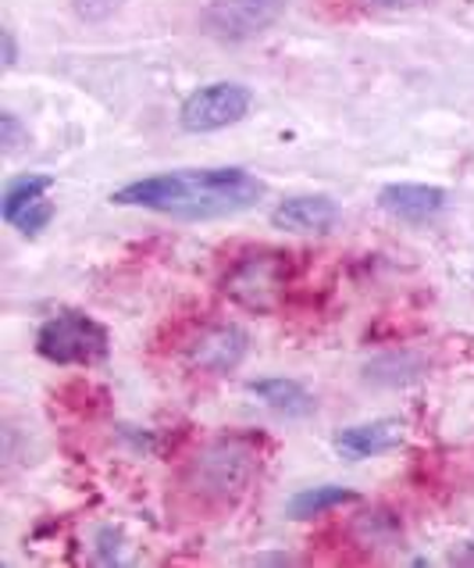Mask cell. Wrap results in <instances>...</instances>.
<instances>
[{
  "mask_svg": "<svg viewBox=\"0 0 474 568\" xmlns=\"http://www.w3.org/2000/svg\"><path fill=\"white\" fill-rule=\"evenodd\" d=\"M340 222V204L332 197H289L271 212V226L282 233H328Z\"/></svg>",
  "mask_w": 474,
  "mask_h": 568,
  "instance_id": "obj_7",
  "label": "cell"
},
{
  "mask_svg": "<svg viewBox=\"0 0 474 568\" xmlns=\"http://www.w3.org/2000/svg\"><path fill=\"white\" fill-rule=\"evenodd\" d=\"M346 501H357L354 490L346 486H317V490H300L293 501H289V515L293 518H314L321 512H332Z\"/></svg>",
  "mask_w": 474,
  "mask_h": 568,
  "instance_id": "obj_13",
  "label": "cell"
},
{
  "mask_svg": "<svg viewBox=\"0 0 474 568\" xmlns=\"http://www.w3.org/2000/svg\"><path fill=\"white\" fill-rule=\"evenodd\" d=\"M257 465H261V458H257L254 440L222 437L193 458L182 490L201 512H225L250 490Z\"/></svg>",
  "mask_w": 474,
  "mask_h": 568,
  "instance_id": "obj_2",
  "label": "cell"
},
{
  "mask_svg": "<svg viewBox=\"0 0 474 568\" xmlns=\"http://www.w3.org/2000/svg\"><path fill=\"white\" fill-rule=\"evenodd\" d=\"M0 40H4V65L14 68V62H19V51H14V33H11V29H4Z\"/></svg>",
  "mask_w": 474,
  "mask_h": 568,
  "instance_id": "obj_18",
  "label": "cell"
},
{
  "mask_svg": "<svg viewBox=\"0 0 474 568\" xmlns=\"http://www.w3.org/2000/svg\"><path fill=\"white\" fill-rule=\"evenodd\" d=\"M400 443H403V422H396V418H381V422L343 429L340 437H335V451H340L346 461H360V458L389 454Z\"/></svg>",
  "mask_w": 474,
  "mask_h": 568,
  "instance_id": "obj_8",
  "label": "cell"
},
{
  "mask_svg": "<svg viewBox=\"0 0 474 568\" xmlns=\"http://www.w3.org/2000/svg\"><path fill=\"white\" fill-rule=\"evenodd\" d=\"M121 4H126V0H72L75 14H79L83 22H107Z\"/></svg>",
  "mask_w": 474,
  "mask_h": 568,
  "instance_id": "obj_15",
  "label": "cell"
},
{
  "mask_svg": "<svg viewBox=\"0 0 474 568\" xmlns=\"http://www.w3.org/2000/svg\"><path fill=\"white\" fill-rule=\"evenodd\" d=\"M243 354H247V333L239 325H214L196 340L193 365L222 376V372H233L243 362Z\"/></svg>",
  "mask_w": 474,
  "mask_h": 568,
  "instance_id": "obj_10",
  "label": "cell"
},
{
  "mask_svg": "<svg viewBox=\"0 0 474 568\" xmlns=\"http://www.w3.org/2000/svg\"><path fill=\"white\" fill-rule=\"evenodd\" d=\"M286 290V254L254 250L239 258L225 276V293L247 311H274Z\"/></svg>",
  "mask_w": 474,
  "mask_h": 568,
  "instance_id": "obj_4",
  "label": "cell"
},
{
  "mask_svg": "<svg viewBox=\"0 0 474 568\" xmlns=\"http://www.w3.org/2000/svg\"><path fill=\"white\" fill-rule=\"evenodd\" d=\"M286 14V0H211L204 8V29L214 40L243 43L268 33Z\"/></svg>",
  "mask_w": 474,
  "mask_h": 568,
  "instance_id": "obj_6",
  "label": "cell"
},
{
  "mask_svg": "<svg viewBox=\"0 0 474 568\" xmlns=\"http://www.w3.org/2000/svg\"><path fill=\"white\" fill-rule=\"evenodd\" d=\"M51 186H54V179L43 175V172L11 179V183L4 186V197H0V215H4L8 226H11L14 218H19V212H25L29 204H36Z\"/></svg>",
  "mask_w": 474,
  "mask_h": 568,
  "instance_id": "obj_12",
  "label": "cell"
},
{
  "mask_svg": "<svg viewBox=\"0 0 474 568\" xmlns=\"http://www.w3.org/2000/svg\"><path fill=\"white\" fill-rule=\"evenodd\" d=\"M250 394H257L268 408L282 411V415H308V411L314 408L311 394L303 390V386H300L297 379H286V376L257 379V383H250Z\"/></svg>",
  "mask_w": 474,
  "mask_h": 568,
  "instance_id": "obj_11",
  "label": "cell"
},
{
  "mask_svg": "<svg viewBox=\"0 0 474 568\" xmlns=\"http://www.w3.org/2000/svg\"><path fill=\"white\" fill-rule=\"evenodd\" d=\"M378 204L386 207L392 218L403 222H428L446 207V193L439 186H414V183H396L378 193Z\"/></svg>",
  "mask_w": 474,
  "mask_h": 568,
  "instance_id": "obj_9",
  "label": "cell"
},
{
  "mask_svg": "<svg viewBox=\"0 0 474 568\" xmlns=\"http://www.w3.org/2000/svg\"><path fill=\"white\" fill-rule=\"evenodd\" d=\"M36 351L54 365H97L111 351V336L86 311H57L36 333Z\"/></svg>",
  "mask_w": 474,
  "mask_h": 568,
  "instance_id": "obj_3",
  "label": "cell"
},
{
  "mask_svg": "<svg viewBox=\"0 0 474 568\" xmlns=\"http://www.w3.org/2000/svg\"><path fill=\"white\" fill-rule=\"evenodd\" d=\"M265 197V183L247 169H182L121 186L115 204L147 207L172 218H222Z\"/></svg>",
  "mask_w": 474,
  "mask_h": 568,
  "instance_id": "obj_1",
  "label": "cell"
},
{
  "mask_svg": "<svg viewBox=\"0 0 474 568\" xmlns=\"http://www.w3.org/2000/svg\"><path fill=\"white\" fill-rule=\"evenodd\" d=\"M0 129H4V140H0V143H4V151H8V154L19 151V137H22L19 118H14V115H4V118H0Z\"/></svg>",
  "mask_w": 474,
  "mask_h": 568,
  "instance_id": "obj_16",
  "label": "cell"
},
{
  "mask_svg": "<svg viewBox=\"0 0 474 568\" xmlns=\"http://www.w3.org/2000/svg\"><path fill=\"white\" fill-rule=\"evenodd\" d=\"M51 218H54V204L40 197L36 204H29L25 212H19V218H14L11 226L19 229V233H25V236H36L40 229L51 226Z\"/></svg>",
  "mask_w": 474,
  "mask_h": 568,
  "instance_id": "obj_14",
  "label": "cell"
},
{
  "mask_svg": "<svg viewBox=\"0 0 474 568\" xmlns=\"http://www.w3.org/2000/svg\"><path fill=\"white\" fill-rule=\"evenodd\" d=\"M364 4L381 8V11H407V8H424V4H435V0H364Z\"/></svg>",
  "mask_w": 474,
  "mask_h": 568,
  "instance_id": "obj_17",
  "label": "cell"
},
{
  "mask_svg": "<svg viewBox=\"0 0 474 568\" xmlns=\"http://www.w3.org/2000/svg\"><path fill=\"white\" fill-rule=\"evenodd\" d=\"M250 89L239 83H211L193 89V94L182 100L179 122L186 132H214L225 126H236L239 118H247L250 111Z\"/></svg>",
  "mask_w": 474,
  "mask_h": 568,
  "instance_id": "obj_5",
  "label": "cell"
}]
</instances>
